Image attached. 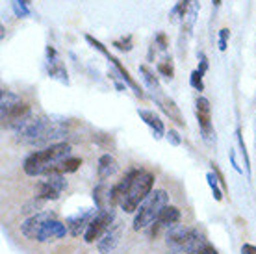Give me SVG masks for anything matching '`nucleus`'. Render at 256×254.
<instances>
[{
    "label": "nucleus",
    "mask_w": 256,
    "mask_h": 254,
    "mask_svg": "<svg viewBox=\"0 0 256 254\" xmlns=\"http://www.w3.org/2000/svg\"><path fill=\"white\" fill-rule=\"evenodd\" d=\"M70 156V145L69 143H54L48 145L43 150L32 152L24 160V172L28 176H45L48 172L56 169L62 160Z\"/></svg>",
    "instance_id": "2"
},
{
    "label": "nucleus",
    "mask_w": 256,
    "mask_h": 254,
    "mask_svg": "<svg viewBox=\"0 0 256 254\" xmlns=\"http://www.w3.org/2000/svg\"><path fill=\"white\" fill-rule=\"evenodd\" d=\"M138 114H140V117L145 121V124L152 130V134H154V138H156V140H160V138H164V136H166L164 121H162L160 117L154 114V112H148V110H140Z\"/></svg>",
    "instance_id": "13"
},
{
    "label": "nucleus",
    "mask_w": 256,
    "mask_h": 254,
    "mask_svg": "<svg viewBox=\"0 0 256 254\" xmlns=\"http://www.w3.org/2000/svg\"><path fill=\"white\" fill-rule=\"evenodd\" d=\"M26 2H30V0H26Z\"/></svg>",
    "instance_id": "29"
},
{
    "label": "nucleus",
    "mask_w": 256,
    "mask_h": 254,
    "mask_svg": "<svg viewBox=\"0 0 256 254\" xmlns=\"http://www.w3.org/2000/svg\"><path fill=\"white\" fill-rule=\"evenodd\" d=\"M190 254H218V250H216V248H214L210 243H208V245L197 248V250H193V252H190Z\"/></svg>",
    "instance_id": "26"
},
{
    "label": "nucleus",
    "mask_w": 256,
    "mask_h": 254,
    "mask_svg": "<svg viewBox=\"0 0 256 254\" xmlns=\"http://www.w3.org/2000/svg\"><path fill=\"white\" fill-rule=\"evenodd\" d=\"M93 200H95V208L96 210H104V212H114V208L117 206L116 197H114V186L110 188L102 182L98 184L93 190Z\"/></svg>",
    "instance_id": "9"
},
{
    "label": "nucleus",
    "mask_w": 256,
    "mask_h": 254,
    "mask_svg": "<svg viewBox=\"0 0 256 254\" xmlns=\"http://www.w3.org/2000/svg\"><path fill=\"white\" fill-rule=\"evenodd\" d=\"M228 36H230V32H228L226 28H223L221 34H219V48H221L223 52L226 50V39H228Z\"/></svg>",
    "instance_id": "24"
},
{
    "label": "nucleus",
    "mask_w": 256,
    "mask_h": 254,
    "mask_svg": "<svg viewBox=\"0 0 256 254\" xmlns=\"http://www.w3.org/2000/svg\"><path fill=\"white\" fill-rule=\"evenodd\" d=\"M96 208L95 210H84V212H78L76 216H72L67 219V228H69L70 236H74V238H78L80 234H86V230H88V226H90V222L95 219L96 216Z\"/></svg>",
    "instance_id": "8"
},
{
    "label": "nucleus",
    "mask_w": 256,
    "mask_h": 254,
    "mask_svg": "<svg viewBox=\"0 0 256 254\" xmlns=\"http://www.w3.org/2000/svg\"><path fill=\"white\" fill-rule=\"evenodd\" d=\"M69 232L67 224H64L62 221H58L56 217L46 219L41 228H39L38 236H36V242H54V240H62L65 238V234Z\"/></svg>",
    "instance_id": "6"
},
{
    "label": "nucleus",
    "mask_w": 256,
    "mask_h": 254,
    "mask_svg": "<svg viewBox=\"0 0 256 254\" xmlns=\"http://www.w3.org/2000/svg\"><path fill=\"white\" fill-rule=\"evenodd\" d=\"M154 100H156V104L164 110V114L169 115V119H173L176 124H184V119H182L178 108L174 106V102L171 100V98H167V96H154Z\"/></svg>",
    "instance_id": "15"
},
{
    "label": "nucleus",
    "mask_w": 256,
    "mask_h": 254,
    "mask_svg": "<svg viewBox=\"0 0 256 254\" xmlns=\"http://www.w3.org/2000/svg\"><path fill=\"white\" fill-rule=\"evenodd\" d=\"M192 86L197 89V91H202V89H204V84H202V72H200L198 69L192 72Z\"/></svg>",
    "instance_id": "22"
},
{
    "label": "nucleus",
    "mask_w": 256,
    "mask_h": 254,
    "mask_svg": "<svg viewBox=\"0 0 256 254\" xmlns=\"http://www.w3.org/2000/svg\"><path fill=\"white\" fill-rule=\"evenodd\" d=\"M242 254H256V247H254V245L245 243L244 247H242Z\"/></svg>",
    "instance_id": "27"
},
{
    "label": "nucleus",
    "mask_w": 256,
    "mask_h": 254,
    "mask_svg": "<svg viewBox=\"0 0 256 254\" xmlns=\"http://www.w3.org/2000/svg\"><path fill=\"white\" fill-rule=\"evenodd\" d=\"M197 8H198V2L197 0H180L178 4L174 6V10L171 12V17H176V15H180L182 19L184 17H192L197 13Z\"/></svg>",
    "instance_id": "16"
},
{
    "label": "nucleus",
    "mask_w": 256,
    "mask_h": 254,
    "mask_svg": "<svg viewBox=\"0 0 256 254\" xmlns=\"http://www.w3.org/2000/svg\"><path fill=\"white\" fill-rule=\"evenodd\" d=\"M180 221V210L176 206H167L166 210L162 212L160 217L156 219L152 224V236H158L160 232H167L169 228H173L174 224H178Z\"/></svg>",
    "instance_id": "10"
},
{
    "label": "nucleus",
    "mask_w": 256,
    "mask_h": 254,
    "mask_svg": "<svg viewBox=\"0 0 256 254\" xmlns=\"http://www.w3.org/2000/svg\"><path fill=\"white\" fill-rule=\"evenodd\" d=\"M13 10H15V13L19 15V17H26L28 15V8H26V0H13Z\"/></svg>",
    "instance_id": "21"
},
{
    "label": "nucleus",
    "mask_w": 256,
    "mask_h": 254,
    "mask_svg": "<svg viewBox=\"0 0 256 254\" xmlns=\"http://www.w3.org/2000/svg\"><path fill=\"white\" fill-rule=\"evenodd\" d=\"M158 70H160L162 74H166L167 78H173V74H174L173 65H171V64H167V62H164V64L158 65Z\"/></svg>",
    "instance_id": "23"
},
{
    "label": "nucleus",
    "mask_w": 256,
    "mask_h": 254,
    "mask_svg": "<svg viewBox=\"0 0 256 254\" xmlns=\"http://www.w3.org/2000/svg\"><path fill=\"white\" fill-rule=\"evenodd\" d=\"M119 169L117 166V160L112 156V154H102L100 158H98V167H96V174L100 180H108L110 176H114Z\"/></svg>",
    "instance_id": "14"
},
{
    "label": "nucleus",
    "mask_w": 256,
    "mask_h": 254,
    "mask_svg": "<svg viewBox=\"0 0 256 254\" xmlns=\"http://www.w3.org/2000/svg\"><path fill=\"white\" fill-rule=\"evenodd\" d=\"M169 206V195L164 190H156L148 195L141 206L138 208V214L134 217V230H143L152 226L160 214Z\"/></svg>",
    "instance_id": "3"
},
{
    "label": "nucleus",
    "mask_w": 256,
    "mask_h": 254,
    "mask_svg": "<svg viewBox=\"0 0 256 254\" xmlns=\"http://www.w3.org/2000/svg\"><path fill=\"white\" fill-rule=\"evenodd\" d=\"M221 4V0H214V6H219Z\"/></svg>",
    "instance_id": "28"
},
{
    "label": "nucleus",
    "mask_w": 256,
    "mask_h": 254,
    "mask_svg": "<svg viewBox=\"0 0 256 254\" xmlns=\"http://www.w3.org/2000/svg\"><path fill=\"white\" fill-rule=\"evenodd\" d=\"M114 212H104V210H98L96 212L95 219L90 222V226L86 230V234H84V240L88 243H95V240H100L104 234H106V230L114 224Z\"/></svg>",
    "instance_id": "5"
},
{
    "label": "nucleus",
    "mask_w": 256,
    "mask_h": 254,
    "mask_svg": "<svg viewBox=\"0 0 256 254\" xmlns=\"http://www.w3.org/2000/svg\"><path fill=\"white\" fill-rule=\"evenodd\" d=\"M121 240V224L119 222H114L108 230H106V234L98 240L96 243V248H98V252L100 254H110L114 248L117 247V243Z\"/></svg>",
    "instance_id": "11"
},
{
    "label": "nucleus",
    "mask_w": 256,
    "mask_h": 254,
    "mask_svg": "<svg viewBox=\"0 0 256 254\" xmlns=\"http://www.w3.org/2000/svg\"><path fill=\"white\" fill-rule=\"evenodd\" d=\"M166 136H167V140H169V143H171V145L178 146L180 143H182V141H180V136H178V132H176V130H169V132H167Z\"/></svg>",
    "instance_id": "25"
},
{
    "label": "nucleus",
    "mask_w": 256,
    "mask_h": 254,
    "mask_svg": "<svg viewBox=\"0 0 256 254\" xmlns=\"http://www.w3.org/2000/svg\"><path fill=\"white\" fill-rule=\"evenodd\" d=\"M0 104H2V117H4V115L10 114L15 106H19L20 98L15 95V93H12V91H6V89H4V91H2V102H0Z\"/></svg>",
    "instance_id": "17"
},
{
    "label": "nucleus",
    "mask_w": 256,
    "mask_h": 254,
    "mask_svg": "<svg viewBox=\"0 0 256 254\" xmlns=\"http://www.w3.org/2000/svg\"><path fill=\"white\" fill-rule=\"evenodd\" d=\"M140 72L143 74V80L147 82L148 88L152 89V91H158V88H160V84H158V78L154 76L152 70L148 69V67H145V65H141V67H140Z\"/></svg>",
    "instance_id": "19"
},
{
    "label": "nucleus",
    "mask_w": 256,
    "mask_h": 254,
    "mask_svg": "<svg viewBox=\"0 0 256 254\" xmlns=\"http://www.w3.org/2000/svg\"><path fill=\"white\" fill-rule=\"evenodd\" d=\"M67 188V182L62 172H48L45 174V180H41L36 188V197L43 200H56Z\"/></svg>",
    "instance_id": "4"
},
{
    "label": "nucleus",
    "mask_w": 256,
    "mask_h": 254,
    "mask_svg": "<svg viewBox=\"0 0 256 254\" xmlns=\"http://www.w3.org/2000/svg\"><path fill=\"white\" fill-rule=\"evenodd\" d=\"M154 174L141 169H130L119 184L114 186V197L117 206L126 214H132L141 206V202L152 193Z\"/></svg>",
    "instance_id": "1"
},
{
    "label": "nucleus",
    "mask_w": 256,
    "mask_h": 254,
    "mask_svg": "<svg viewBox=\"0 0 256 254\" xmlns=\"http://www.w3.org/2000/svg\"><path fill=\"white\" fill-rule=\"evenodd\" d=\"M208 184H210L212 191H214V197H216V200H221L223 198V193H221V190H219V186H218V176L214 174V172H208Z\"/></svg>",
    "instance_id": "20"
},
{
    "label": "nucleus",
    "mask_w": 256,
    "mask_h": 254,
    "mask_svg": "<svg viewBox=\"0 0 256 254\" xmlns=\"http://www.w3.org/2000/svg\"><path fill=\"white\" fill-rule=\"evenodd\" d=\"M197 119H198V126H200V134L204 141L212 143V136L214 134V128H212V110H210V102L208 98L200 96L197 98Z\"/></svg>",
    "instance_id": "7"
},
{
    "label": "nucleus",
    "mask_w": 256,
    "mask_h": 254,
    "mask_svg": "<svg viewBox=\"0 0 256 254\" xmlns=\"http://www.w3.org/2000/svg\"><path fill=\"white\" fill-rule=\"evenodd\" d=\"M80 166H82V160L74 158V156H69V158L62 160L52 172H62V174H65V172H74Z\"/></svg>",
    "instance_id": "18"
},
{
    "label": "nucleus",
    "mask_w": 256,
    "mask_h": 254,
    "mask_svg": "<svg viewBox=\"0 0 256 254\" xmlns=\"http://www.w3.org/2000/svg\"><path fill=\"white\" fill-rule=\"evenodd\" d=\"M50 217H54V214H48V212L34 214L32 217H28V219L20 224V232H22V236H26L28 240H34V242H36V236H38L41 224H43L46 219H50Z\"/></svg>",
    "instance_id": "12"
}]
</instances>
